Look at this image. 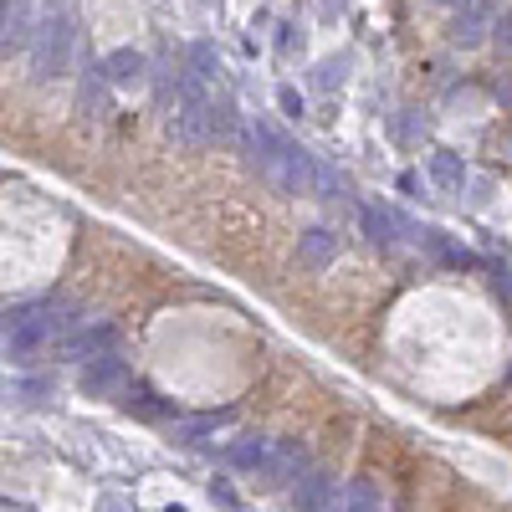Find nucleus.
I'll list each match as a JSON object with an SVG mask.
<instances>
[{
    "label": "nucleus",
    "instance_id": "obj_1",
    "mask_svg": "<svg viewBox=\"0 0 512 512\" xmlns=\"http://www.w3.org/2000/svg\"><path fill=\"white\" fill-rule=\"evenodd\" d=\"M67 323L72 318L62 313V303H21V308H6V359L11 364H36L67 333Z\"/></svg>",
    "mask_w": 512,
    "mask_h": 512
},
{
    "label": "nucleus",
    "instance_id": "obj_2",
    "mask_svg": "<svg viewBox=\"0 0 512 512\" xmlns=\"http://www.w3.org/2000/svg\"><path fill=\"white\" fill-rule=\"evenodd\" d=\"M72 47H77V21H72L67 11L41 16L36 31H31V77H36V82L62 77L67 62H72Z\"/></svg>",
    "mask_w": 512,
    "mask_h": 512
},
{
    "label": "nucleus",
    "instance_id": "obj_3",
    "mask_svg": "<svg viewBox=\"0 0 512 512\" xmlns=\"http://www.w3.org/2000/svg\"><path fill=\"white\" fill-rule=\"evenodd\" d=\"M169 134L185 149H200L216 139V103L205 98V82L200 77H180V98H175V113H169Z\"/></svg>",
    "mask_w": 512,
    "mask_h": 512
},
{
    "label": "nucleus",
    "instance_id": "obj_4",
    "mask_svg": "<svg viewBox=\"0 0 512 512\" xmlns=\"http://www.w3.org/2000/svg\"><path fill=\"white\" fill-rule=\"evenodd\" d=\"M313 175H318V159H313L303 144H292V139H287L267 180H272L282 195H308V190H313Z\"/></svg>",
    "mask_w": 512,
    "mask_h": 512
},
{
    "label": "nucleus",
    "instance_id": "obj_5",
    "mask_svg": "<svg viewBox=\"0 0 512 512\" xmlns=\"http://www.w3.org/2000/svg\"><path fill=\"white\" fill-rule=\"evenodd\" d=\"M292 512H338V482L328 472H303L292 492Z\"/></svg>",
    "mask_w": 512,
    "mask_h": 512
},
{
    "label": "nucleus",
    "instance_id": "obj_6",
    "mask_svg": "<svg viewBox=\"0 0 512 512\" xmlns=\"http://www.w3.org/2000/svg\"><path fill=\"white\" fill-rule=\"evenodd\" d=\"M303 472H308L303 446H297V441H277L272 456H267V466H262V487H287V482H297Z\"/></svg>",
    "mask_w": 512,
    "mask_h": 512
},
{
    "label": "nucleus",
    "instance_id": "obj_7",
    "mask_svg": "<svg viewBox=\"0 0 512 512\" xmlns=\"http://www.w3.org/2000/svg\"><path fill=\"white\" fill-rule=\"evenodd\" d=\"M82 390H88L93 400H103V395H123V390H128V369H123V359H118V354L93 359L88 369H82Z\"/></svg>",
    "mask_w": 512,
    "mask_h": 512
},
{
    "label": "nucleus",
    "instance_id": "obj_8",
    "mask_svg": "<svg viewBox=\"0 0 512 512\" xmlns=\"http://www.w3.org/2000/svg\"><path fill=\"white\" fill-rule=\"evenodd\" d=\"M487 26H492V0H466V6L456 11L451 41H456V47H482Z\"/></svg>",
    "mask_w": 512,
    "mask_h": 512
},
{
    "label": "nucleus",
    "instance_id": "obj_9",
    "mask_svg": "<svg viewBox=\"0 0 512 512\" xmlns=\"http://www.w3.org/2000/svg\"><path fill=\"white\" fill-rule=\"evenodd\" d=\"M98 67H103V77L113 82V88H134V82H144V72H149L144 52H134V47H118V52H108Z\"/></svg>",
    "mask_w": 512,
    "mask_h": 512
},
{
    "label": "nucleus",
    "instance_id": "obj_10",
    "mask_svg": "<svg viewBox=\"0 0 512 512\" xmlns=\"http://www.w3.org/2000/svg\"><path fill=\"white\" fill-rule=\"evenodd\" d=\"M113 344H118V333L103 323V328H88V333H77V338H67L62 344V359H77V364H93V359H103V354H113Z\"/></svg>",
    "mask_w": 512,
    "mask_h": 512
},
{
    "label": "nucleus",
    "instance_id": "obj_11",
    "mask_svg": "<svg viewBox=\"0 0 512 512\" xmlns=\"http://www.w3.org/2000/svg\"><path fill=\"white\" fill-rule=\"evenodd\" d=\"M333 256H338V236H333V231L313 226V231L297 236V262H303L308 272H323V267L333 262Z\"/></svg>",
    "mask_w": 512,
    "mask_h": 512
},
{
    "label": "nucleus",
    "instance_id": "obj_12",
    "mask_svg": "<svg viewBox=\"0 0 512 512\" xmlns=\"http://www.w3.org/2000/svg\"><path fill=\"white\" fill-rule=\"evenodd\" d=\"M0 41H6V52L16 47H31V16H26V0H0Z\"/></svg>",
    "mask_w": 512,
    "mask_h": 512
},
{
    "label": "nucleus",
    "instance_id": "obj_13",
    "mask_svg": "<svg viewBox=\"0 0 512 512\" xmlns=\"http://www.w3.org/2000/svg\"><path fill=\"white\" fill-rule=\"evenodd\" d=\"M108 88L113 82L103 77V67H88V77H82V93H77V108L88 118H103L108 113Z\"/></svg>",
    "mask_w": 512,
    "mask_h": 512
},
{
    "label": "nucleus",
    "instance_id": "obj_14",
    "mask_svg": "<svg viewBox=\"0 0 512 512\" xmlns=\"http://www.w3.org/2000/svg\"><path fill=\"white\" fill-rule=\"evenodd\" d=\"M226 456H231L236 472H262L267 456H272V441H262V436H241V441H231Z\"/></svg>",
    "mask_w": 512,
    "mask_h": 512
},
{
    "label": "nucleus",
    "instance_id": "obj_15",
    "mask_svg": "<svg viewBox=\"0 0 512 512\" xmlns=\"http://www.w3.org/2000/svg\"><path fill=\"white\" fill-rule=\"evenodd\" d=\"M123 410L139 415V420H164L169 415V405H159V395L149 390V384H128V390H123Z\"/></svg>",
    "mask_w": 512,
    "mask_h": 512
},
{
    "label": "nucleus",
    "instance_id": "obj_16",
    "mask_svg": "<svg viewBox=\"0 0 512 512\" xmlns=\"http://www.w3.org/2000/svg\"><path fill=\"white\" fill-rule=\"evenodd\" d=\"M384 502H379V487L369 482V477H354L349 487H344V497H338V512H379Z\"/></svg>",
    "mask_w": 512,
    "mask_h": 512
},
{
    "label": "nucleus",
    "instance_id": "obj_17",
    "mask_svg": "<svg viewBox=\"0 0 512 512\" xmlns=\"http://www.w3.org/2000/svg\"><path fill=\"white\" fill-rule=\"evenodd\" d=\"M359 221H364V236H369L374 246H390V241H395V226H400L384 205H364V210H359Z\"/></svg>",
    "mask_w": 512,
    "mask_h": 512
},
{
    "label": "nucleus",
    "instance_id": "obj_18",
    "mask_svg": "<svg viewBox=\"0 0 512 512\" xmlns=\"http://www.w3.org/2000/svg\"><path fill=\"white\" fill-rule=\"evenodd\" d=\"M431 180H436L441 190H461V185H466V164L441 149V154H431Z\"/></svg>",
    "mask_w": 512,
    "mask_h": 512
},
{
    "label": "nucleus",
    "instance_id": "obj_19",
    "mask_svg": "<svg viewBox=\"0 0 512 512\" xmlns=\"http://www.w3.org/2000/svg\"><path fill=\"white\" fill-rule=\"evenodd\" d=\"M216 72H221L216 47H210V41H195V47H190V77H200V82H216Z\"/></svg>",
    "mask_w": 512,
    "mask_h": 512
},
{
    "label": "nucleus",
    "instance_id": "obj_20",
    "mask_svg": "<svg viewBox=\"0 0 512 512\" xmlns=\"http://www.w3.org/2000/svg\"><path fill=\"white\" fill-rule=\"evenodd\" d=\"M226 420H231V410H221V415H200V420H180V425H175V436L195 446L200 436H210V431H216V425H226Z\"/></svg>",
    "mask_w": 512,
    "mask_h": 512
},
{
    "label": "nucleus",
    "instance_id": "obj_21",
    "mask_svg": "<svg viewBox=\"0 0 512 512\" xmlns=\"http://www.w3.org/2000/svg\"><path fill=\"white\" fill-rule=\"evenodd\" d=\"M313 190L323 195V200H344V190H349V180L338 175L333 164H318V175H313Z\"/></svg>",
    "mask_w": 512,
    "mask_h": 512
},
{
    "label": "nucleus",
    "instance_id": "obj_22",
    "mask_svg": "<svg viewBox=\"0 0 512 512\" xmlns=\"http://www.w3.org/2000/svg\"><path fill=\"white\" fill-rule=\"evenodd\" d=\"M277 103H282V113H287V118H303V98H297V88H282V93H277Z\"/></svg>",
    "mask_w": 512,
    "mask_h": 512
},
{
    "label": "nucleus",
    "instance_id": "obj_23",
    "mask_svg": "<svg viewBox=\"0 0 512 512\" xmlns=\"http://www.w3.org/2000/svg\"><path fill=\"white\" fill-rule=\"evenodd\" d=\"M210 497H216V502H221L226 512H241V502H236V492H231L226 482H210Z\"/></svg>",
    "mask_w": 512,
    "mask_h": 512
},
{
    "label": "nucleus",
    "instance_id": "obj_24",
    "mask_svg": "<svg viewBox=\"0 0 512 512\" xmlns=\"http://www.w3.org/2000/svg\"><path fill=\"white\" fill-rule=\"evenodd\" d=\"M333 82H344V62H323L318 67V88H333Z\"/></svg>",
    "mask_w": 512,
    "mask_h": 512
},
{
    "label": "nucleus",
    "instance_id": "obj_25",
    "mask_svg": "<svg viewBox=\"0 0 512 512\" xmlns=\"http://www.w3.org/2000/svg\"><path fill=\"white\" fill-rule=\"evenodd\" d=\"M492 93H497V103L512 113V72H507V77H497V88H492Z\"/></svg>",
    "mask_w": 512,
    "mask_h": 512
},
{
    "label": "nucleus",
    "instance_id": "obj_26",
    "mask_svg": "<svg viewBox=\"0 0 512 512\" xmlns=\"http://www.w3.org/2000/svg\"><path fill=\"white\" fill-rule=\"evenodd\" d=\"M98 512H134V502H123V497H98Z\"/></svg>",
    "mask_w": 512,
    "mask_h": 512
},
{
    "label": "nucleus",
    "instance_id": "obj_27",
    "mask_svg": "<svg viewBox=\"0 0 512 512\" xmlns=\"http://www.w3.org/2000/svg\"><path fill=\"white\" fill-rule=\"evenodd\" d=\"M497 41L512 52V16H502V21H497Z\"/></svg>",
    "mask_w": 512,
    "mask_h": 512
}]
</instances>
